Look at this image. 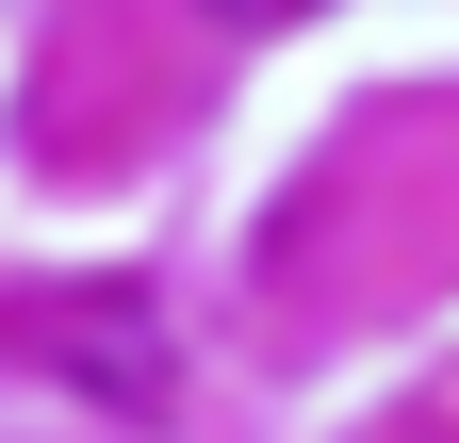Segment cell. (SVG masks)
Masks as SVG:
<instances>
[{"label":"cell","mask_w":459,"mask_h":443,"mask_svg":"<svg viewBox=\"0 0 459 443\" xmlns=\"http://www.w3.org/2000/svg\"><path fill=\"white\" fill-rule=\"evenodd\" d=\"M0 345H33L49 378H82L99 411H164V395H181L164 312H148L132 280H49V296H17V312H0Z\"/></svg>","instance_id":"6da1fadb"},{"label":"cell","mask_w":459,"mask_h":443,"mask_svg":"<svg viewBox=\"0 0 459 443\" xmlns=\"http://www.w3.org/2000/svg\"><path fill=\"white\" fill-rule=\"evenodd\" d=\"M213 33H279V17H328V0H197Z\"/></svg>","instance_id":"7a4b0ae2"}]
</instances>
